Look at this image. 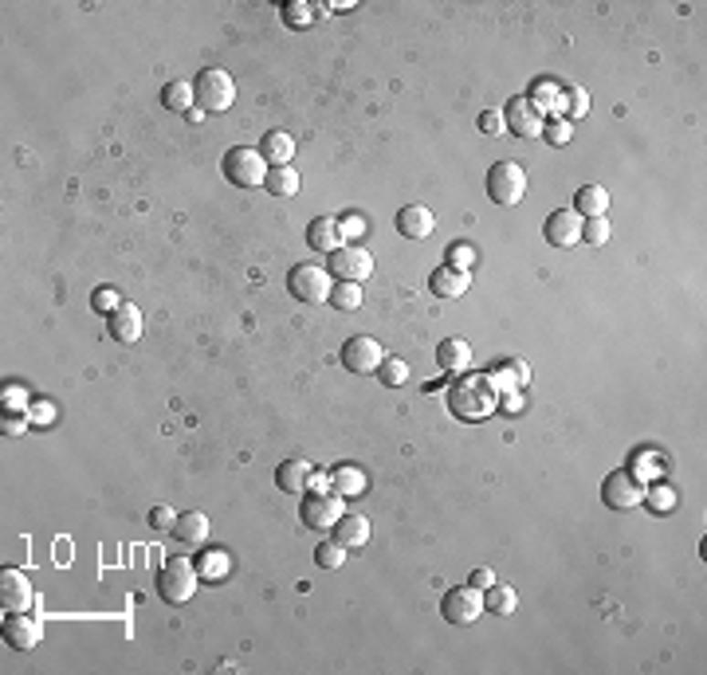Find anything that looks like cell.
Segmentation results:
<instances>
[{
	"mask_svg": "<svg viewBox=\"0 0 707 675\" xmlns=\"http://www.w3.org/2000/svg\"><path fill=\"white\" fill-rule=\"evenodd\" d=\"M32 420H51V408H28Z\"/></svg>",
	"mask_w": 707,
	"mask_h": 675,
	"instance_id": "47",
	"label": "cell"
},
{
	"mask_svg": "<svg viewBox=\"0 0 707 675\" xmlns=\"http://www.w3.org/2000/svg\"><path fill=\"white\" fill-rule=\"evenodd\" d=\"M558 95H562V90L554 87V83H550V79H534V83H531V95H527V102H531V107L534 111H554L558 107Z\"/></svg>",
	"mask_w": 707,
	"mask_h": 675,
	"instance_id": "32",
	"label": "cell"
},
{
	"mask_svg": "<svg viewBox=\"0 0 707 675\" xmlns=\"http://www.w3.org/2000/svg\"><path fill=\"white\" fill-rule=\"evenodd\" d=\"M107 334L118 342V346H134V342L142 338V311L122 302V307L107 319Z\"/></svg>",
	"mask_w": 707,
	"mask_h": 675,
	"instance_id": "17",
	"label": "cell"
},
{
	"mask_svg": "<svg viewBox=\"0 0 707 675\" xmlns=\"http://www.w3.org/2000/svg\"><path fill=\"white\" fill-rule=\"evenodd\" d=\"M311 480H314V468L307 459H283L280 468H275V487H280L283 495H307Z\"/></svg>",
	"mask_w": 707,
	"mask_h": 675,
	"instance_id": "16",
	"label": "cell"
},
{
	"mask_svg": "<svg viewBox=\"0 0 707 675\" xmlns=\"http://www.w3.org/2000/svg\"><path fill=\"white\" fill-rule=\"evenodd\" d=\"M259 157H264V162L275 169V165H287L291 162V153H295V138L287 134V130H271V134H264L259 138Z\"/></svg>",
	"mask_w": 707,
	"mask_h": 675,
	"instance_id": "23",
	"label": "cell"
},
{
	"mask_svg": "<svg viewBox=\"0 0 707 675\" xmlns=\"http://www.w3.org/2000/svg\"><path fill=\"white\" fill-rule=\"evenodd\" d=\"M28 413H5V420H0V428H5V436H24L28 432Z\"/></svg>",
	"mask_w": 707,
	"mask_h": 675,
	"instance_id": "42",
	"label": "cell"
},
{
	"mask_svg": "<svg viewBox=\"0 0 707 675\" xmlns=\"http://www.w3.org/2000/svg\"><path fill=\"white\" fill-rule=\"evenodd\" d=\"M515 605H519V593L511 585H500V581H495L491 589H483V608L495 613V617H511L515 613Z\"/></svg>",
	"mask_w": 707,
	"mask_h": 675,
	"instance_id": "29",
	"label": "cell"
},
{
	"mask_svg": "<svg viewBox=\"0 0 707 675\" xmlns=\"http://www.w3.org/2000/svg\"><path fill=\"white\" fill-rule=\"evenodd\" d=\"M331 534H334V542H343L346 550H358L370 542V519H365V514H343V519L331 526Z\"/></svg>",
	"mask_w": 707,
	"mask_h": 675,
	"instance_id": "22",
	"label": "cell"
},
{
	"mask_svg": "<svg viewBox=\"0 0 707 675\" xmlns=\"http://www.w3.org/2000/svg\"><path fill=\"white\" fill-rule=\"evenodd\" d=\"M118 307H122V299H118L114 287H99L95 295H90V311H95V314H107V319H111Z\"/></svg>",
	"mask_w": 707,
	"mask_h": 675,
	"instance_id": "39",
	"label": "cell"
},
{
	"mask_svg": "<svg viewBox=\"0 0 707 675\" xmlns=\"http://www.w3.org/2000/svg\"><path fill=\"white\" fill-rule=\"evenodd\" d=\"M314 562H319L322 569H338V565H343L346 562V546H343V542H319V550H314Z\"/></svg>",
	"mask_w": 707,
	"mask_h": 675,
	"instance_id": "36",
	"label": "cell"
},
{
	"mask_svg": "<svg viewBox=\"0 0 707 675\" xmlns=\"http://www.w3.org/2000/svg\"><path fill=\"white\" fill-rule=\"evenodd\" d=\"M196 581H201V574L189 558H165V565L157 569V597L169 605H185L196 593Z\"/></svg>",
	"mask_w": 707,
	"mask_h": 675,
	"instance_id": "3",
	"label": "cell"
},
{
	"mask_svg": "<svg viewBox=\"0 0 707 675\" xmlns=\"http://www.w3.org/2000/svg\"><path fill=\"white\" fill-rule=\"evenodd\" d=\"M193 90H196V102H201V111H228L236 102V83L225 68H205L201 75L193 79Z\"/></svg>",
	"mask_w": 707,
	"mask_h": 675,
	"instance_id": "7",
	"label": "cell"
},
{
	"mask_svg": "<svg viewBox=\"0 0 707 675\" xmlns=\"http://www.w3.org/2000/svg\"><path fill=\"white\" fill-rule=\"evenodd\" d=\"M601 499L613 511H633L645 502V483L637 480V471H609L601 483Z\"/></svg>",
	"mask_w": 707,
	"mask_h": 675,
	"instance_id": "9",
	"label": "cell"
},
{
	"mask_svg": "<svg viewBox=\"0 0 707 675\" xmlns=\"http://www.w3.org/2000/svg\"><path fill=\"white\" fill-rule=\"evenodd\" d=\"M554 111H562L558 118H566V122L574 126L578 118L589 114V90H586V87H566V90L558 95V107H554Z\"/></svg>",
	"mask_w": 707,
	"mask_h": 675,
	"instance_id": "27",
	"label": "cell"
},
{
	"mask_svg": "<svg viewBox=\"0 0 707 675\" xmlns=\"http://www.w3.org/2000/svg\"><path fill=\"white\" fill-rule=\"evenodd\" d=\"M440 613H444V620H452V625H476L480 613H483L480 589H471V585L448 589L444 593V601H440Z\"/></svg>",
	"mask_w": 707,
	"mask_h": 675,
	"instance_id": "10",
	"label": "cell"
},
{
	"mask_svg": "<svg viewBox=\"0 0 707 675\" xmlns=\"http://www.w3.org/2000/svg\"><path fill=\"white\" fill-rule=\"evenodd\" d=\"M574 213H578L582 220L606 216L609 213V193L601 189V185H582V189L574 193Z\"/></svg>",
	"mask_w": 707,
	"mask_h": 675,
	"instance_id": "25",
	"label": "cell"
},
{
	"mask_svg": "<svg viewBox=\"0 0 707 675\" xmlns=\"http://www.w3.org/2000/svg\"><path fill=\"white\" fill-rule=\"evenodd\" d=\"M444 263L448 268H456V271H471V263H476V248L471 244H448V251H444Z\"/></svg>",
	"mask_w": 707,
	"mask_h": 675,
	"instance_id": "37",
	"label": "cell"
},
{
	"mask_svg": "<svg viewBox=\"0 0 707 675\" xmlns=\"http://www.w3.org/2000/svg\"><path fill=\"white\" fill-rule=\"evenodd\" d=\"M193 99H196V90H193V83L189 79H174L165 90H162V102L169 111H181V114H189L193 111Z\"/></svg>",
	"mask_w": 707,
	"mask_h": 675,
	"instance_id": "31",
	"label": "cell"
},
{
	"mask_svg": "<svg viewBox=\"0 0 707 675\" xmlns=\"http://www.w3.org/2000/svg\"><path fill=\"white\" fill-rule=\"evenodd\" d=\"M193 565H196V574H201V577L216 581V577H225V574H228V554H225V550H205Z\"/></svg>",
	"mask_w": 707,
	"mask_h": 675,
	"instance_id": "33",
	"label": "cell"
},
{
	"mask_svg": "<svg viewBox=\"0 0 707 675\" xmlns=\"http://www.w3.org/2000/svg\"><path fill=\"white\" fill-rule=\"evenodd\" d=\"M343 495L334 491H307L303 502H299V522L307 531H331V526L343 519Z\"/></svg>",
	"mask_w": 707,
	"mask_h": 675,
	"instance_id": "8",
	"label": "cell"
},
{
	"mask_svg": "<svg viewBox=\"0 0 707 675\" xmlns=\"http://www.w3.org/2000/svg\"><path fill=\"white\" fill-rule=\"evenodd\" d=\"M570 134H574V126L566 122V118H546L543 138H546L550 145H566V142H570Z\"/></svg>",
	"mask_w": 707,
	"mask_h": 675,
	"instance_id": "40",
	"label": "cell"
},
{
	"mask_svg": "<svg viewBox=\"0 0 707 675\" xmlns=\"http://www.w3.org/2000/svg\"><path fill=\"white\" fill-rule=\"evenodd\" d=\"M331 491L343 495V499H358L365 491V475L354 468V463H343V468H334V475H331Z\"/></svg>",
	"mask_w": 707,
	"mask_h": 675,
	"instance_id": "26",
	"label": "cell"
},
{
	"mask_svg": "<svg viewBox=\"0 0 707 675\" xmlns=\"http://www.w3.org/2000/svg\"><path fill=\"white\" fill-rule=\"evenodd\" d=\"M174 522H177V514L169 507H153L150 511V526H153V531H174Z\"/></svg>",
	"mask_w": 707,
	"mask_h": 675,
	"instance_id": "45",
	"label": "cell"
},
{
	"mask_svg": "<svg viewBox=\"0 0 707 675\" xmlns=\"http://www.w3.org/2000/svg\"><path fill=\"white\" fill-rule=\"evenodd\" d=\"M377 377H382V385L397 389V385L409 381V362H401V357H385V362L377 365Z\"/></svg>",
	"mask_w": 707,
	"mask_h": 675,
	"instance_id": "35",
	"label": "cell"
},
{
	"mask_svg": "<svg viewBox=\"0 0 707 675\" xmlns=\"http://www.w3.org/2000/svg\"><path fill=\"white\" fill-rule=\"evenodd\" d=\"M0 637H5V644L12 648V652H32V648L39 644V637H44V628H39V620H32L28 613H8Z\"/></svg>",
	"mask_w": 707,
	"mask_h": 675,
	"instance_id": "15",
	"label": "cell"
},
{
	"mask_svg": "<svg viewBox=\"0 0 707 675\" xmlns=\"http://www.w3.org/2000/svg\"><path fill=\"white\" fill-rule=\"evenodd\" d=\"M468 287H471V275L448 268V263H440V268L428 275V290H432L437 299H460Z\"/></svg>",
	"mask_w": 707,
	"mask_h": 675,
	"instance_id": "19",
	"label": "cell"
},
{
	"mask_svg": "<svg viewBox=\"0 0 707 675\" xmlns=\"http://www.w3.org/2000/svg\"><path fill=\"white\" fill-rule=\"evenodd\" d=\"M220 169H225V177L236 189H256V185H264V177H268V162L259 157L256 145H232L225 153V162H220Z\"/></svg>",
	"mask_w": 707,
	"mask_h": 675,
	"instance_id": "4",
	"label": "cell"
},
{
	"mask_svg": "<svg viewBox=\"0 0 707 675\" xmlns=\"http://www.w3.org/2000/svg\"><path fill=\"white\" fill-rule=\"evenodd\" d=\"M503 126L511 130L515 138H543V126H546V118L531 107L527 99H511L507 107H503Z\"/></svg>",
	"mask_w": 707,
	"mask_h": 675,
	"instance_id": "13",
	"label": "cell"
},
{
	"mask_svg": "<svg viewBox=\"0 0 707 675\" xmlns=\"http://www.w3.org/2000/svg\"><path fill=\"white\" fill-rule=\"evenodd\" d=\"M174 534L181 546H201V542L208 538V519L201 511H185V514H177V522H174Z\"/></svg>",
	"mask_w": 707,
	"mask_h": 675,
	"instance_id": "24",
	"label": "cell"
},
{
	"mask_svg": "<svg viewBox=\"0 0 707 675\" xmlns=\"http://www.w3.org/2000/svg\"><path fill=\"white\" fill-rule=\"evenodd\" d=\"M32 601H36V593L28 585V577H24L20 569H5V574H0V608H5V617L28 613Z\"/></svg>",
	"mask_w": 707,
	"mask_h": 675,
	"instance_id": "14",
	"label": "cell"
},
{
	"mask_svg": "<svg viewBox=\"0 0 707 675\" xmlns=\"http://www.w3.org/2000/svg\"><path fill=\"white\" fill-rule=\"evenodd\" d=\"M382 362H385V353H382V346H377V338H370V334L346 338L343 369H350V374H377V365H382Z\"/></svg>",
	"mask_w": 707,
	"mask_h": 675,
	"instance_id": "11",
	"label": "cell"
},
{
	"mask_svg": "<svg viewBox=\"0 0 707 675\" xmlns=\"http://www.w3.org/2000/svg\"><path fill=\"white\" fill-rule=\"evenodd\" d=\"M437 365L444 369V374H452V377L468 374V369H471V346L464 338H444L437 346Z\"/></svg>",
	"mask_w": 707,
	"mask_h": 675,
	"instance_id": "20",
	"label": "cell"
},
{
	"mask_svg": "<svg viewBox=\"0 0 707 675\" xmlns=\"http://www.w3.org/2000/svg\"><path fill=\"white\" fill-rule=\"evenodd\" d=\"M448 408L460 420H483L500 408V393H495V381L488 374H460V385H452L448 393Z\"/></svg>",
	"mask_w": 707,
	"mask_h": 675,
	"instance_id": "1",
	"label": "cell"
},
{
	"mask_svg": "<svg viewBox=\"0 0 707 675\" xmlns=\"http://www.w3.org/2000/svg\"><path fill=\"white\" fill-rule=\"evenodd\" d=\"M331 302L338 311H358L362 307V283H343V279H334L331 287Z\"/></svg>",
	"mask_w": 707,
	"mask_h": 675,
	"instance_id": "34",
	"label": "cell"
},
{
	"mask_svg": "<svg viewBox=\"0 0 707 675\" xmlns=\"http://www.w3.org/2000/svg\"><path fill=\"white\" fill-rule=\"evenodd\" d=\"M488 196L500 208H515L527 196V174L519 162H495L488 169Z\"/></svg>",
	"mask_w": 707,
	"mask_h": 675,
	"instance_id": "5",
	"label": "cell"
},
{
	"mask_svg": "<svg viewBox=\"0 0 707 675\" xmlns=\"http://www.w3.org/2000/svg\"><path fill=\"white\" fill-rule=\"evenodd\" d=\"M326 271H331V279L343 283H365L374 275V256L362 244H343L326 256Z\"/></svg>",
	"mask_w": 707,
	"mask_h": 675,
	"instance_id": "6",
	"label": "cell"
},
{
	"mask_svg": "<svg viewBox=\"0 0 707 675\" xmlns=\"http://www.w3.org/2000/svg\"><path fill=\"white\" fill-rule=\"evenodd\" d=\"M338 228H343V240H346V244H354V240H358V236L365 232V220L350 213V216H343V220H338Z\"/></svg>",
	"mask_w": 707,
	"mask_h": 675,
	"instance_id": "43",
	"label": "cell"
},
{
	"mask_svg": "<svg viewBox=\"0 0 707 675\" xmlns=\"http://www.w3.org/2000/svg\"><path fill=\"white\" fill-rule=\"evenodd\" d=\"M645 502L657 514H664V511L676 507V491H672V487H652V491H645Z\"/></svg>",
	"mask_w": 707,
	"mask_h": 675,
	"instance_id": "41",
	"label": "cell"
},
{
	"mask_svg": "<svg viewBox=\"0 0 707 675\" xmlns=\"http://www.w3.org/2000/svg\"><path fill=\"white\" fill-rule=\"evenodd\" d=\"M331 271L322 268V263H295L291 275H287V290H291L295 302H303V307H322V302H331Z\"/></svg>",
	"mask_w": 707,
	"mask_h": 675,
	"instance_id": "2",
	"label": "cell"
},
{
	"mask_svg": "<svg viewBox=\"0 0 707 675\" xmlns=\"http://www.w3.org/2000/svg\"><path fill=\"white\" fill-rule=\"evenodd\" d=\"M480 130H483V134H503V111H483L480 114Z\"/></svg>",
	"mask_w": 707,
	"mask_h": 675,
	"instance_id": "44",
	"label": "cell"
},
{
	"mask_svg": "<svg viewBox=\"0 0 707 675\" xmlns=\"http://www.w3.org/2000/svg\"><path fill=\"white\" fill-rule=\"evenodd\" d=\"M468 585H471V589H480V593H483V589H491V585H495V574H491V569H483V565H480V569H476V574H471V577H468Z\"/></svg>",
	"mask_w": 707,
	"mask_h": 675,
	"instance_id": "46",
	"label": "cell"
},
{
	"mask_svg": "<svg viewBox=\"0 0 707 675\" xmlns=\"http://www.w3.org/2000/svg\"><path fill=\"white\" fill-rule=\"evenodd\" d=\"M543 240L550 248H574L582 240V216L574 208H554L546 220H543Z\"/></svg>",
	"mask_w": 707,
	"mask_h": 675,
	"instance_id": "12",
	"label": "cell"
},
{
	"mask_svg": "<svg viewBox=\"0 0 707 675\" xmlns=\"http://www.w3.org/2000/svg\"><path fill=\"white\" fill-rule=\"evenodd\" d=\"M319 16H326V5H311V0H291V5H283L287 28H311Z\"/></svg>",
	"mask_w": 707,
	"mask_h": 675,
	"instance_id": "28",
	"label": "cell"
},
{
	"mask_svg": "<svg viewBox=\"0 0 707 675\" xmlns=\"http://www.w3.org/2000/svg\"><path fill=\"white\" fill-rule=\"evenodd\" d=\"M264 189H268L271 196H295V193H299V174H295L291 165H275V169H268Z\"/></svg>",
	"mask_w": 707,
	"mask_h": 675,
	"instance_id": "30",
	"label": "cell"
},
{
	"mask_svg": "<svg viewBox=\"0 0 707 675\" xmlns=\"http://www.w3.org/2000/svg\"><path fill=\"white\" fill-rule=\"evenodd\" d=\"M346 240H343V228H338V220H331V216H314L311 224H307V248H314V251H322V256H331L334 248H343Z\"/></svg>",
	"mask_w": 707,
	"mask_h": 675,
	"instance_id": "21",
	"label": "cell"
},
{
	"mask_svg": "<svg viewBox=\"0 0 707 675\" xmlns=\"http://www.w3.org/2000/svg\"><path fill=\"white\" fill-rule=\"evenodd\" d=\"M432 228H437V216H432V208H425V205H405L397 213V232L405 240H428Z\"/></svg>",
	"mask_w": 707,
	"mask_h": 675,
	"instance_id": "18",
	"label": "cell"
},
{
	"mask_svg": "<svg viewBox=\"0 0 707 675\" xmlns=\"http://www.w3.org/2000/svg\"><path fill=\"white\" fill-rule=\"evenodd\" d=\"M582 240H586V244H594V248L609 244V220H606V216H589V220H582Z\"/></svg>",
	"mask_w": 707,
	"mask_h": 675,
	"instance_id": "38",
	"label": "cell"
}]
</instances>
